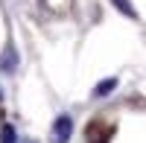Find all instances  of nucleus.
Masks as SVG:
<instances>
[{
  "label": "nucleus",
  "instance_id": "1",
  "mask_svg": "<svg viewBox=\"0 0 146 143\" xmlns=\"http://www.w3.org/2000/svg\"><path fill=\"white\" fill-rule=\"evenodd\" d=\"M70 134H73V120H70L67 114H62L53 123V143H67Z\"/></svg>",
  "mask_w": 146,
  "mask_h": 143
},
{
  "label": "nucleus",
  "instance_id": "2",
  "mask_svg": "<svg viewBox=\"0 0 146 143\" xmlns=\"http://www.w3.org/2000/svg\"><path fill=\"white\" fill-rule=\"evenodd\" d=\"M111 3L120 9V12H123V15H129V18H137L135 15V9H131V3H129V0H111Z\"/></svg>",
  "mask_w": 146,
  "mask_h": 143
},
{
  "label": "nucleus",
  "instance_id": "3",
  "mask_svg": "<svg viewBox=\"0 0 146 143\" xmlns=\"http://www.w3.org/2000/svg\"><path fill=\"white\" fill-rule=\"evenodd\" d=\"M117 88V79H108V82H102V85H96V97H105L108 91H114Z\"/></svg>",
  "mask_w": 146,
  "mask_h": 143
},
{
  "label": "nucleus",
  "instance_id": "4",
  "mask_svg": "<svg viewBox=\"0 0 146 143\" xmlns=\"http://www.w3.org/2000/svg\"><path fill=\"white\" fill-rule=\"evenodd\" d=\"M0 143H18V140H15V128H12V126H3V132H0Z\"/></svg>",
  "mask_w": 146,
  "mask_h": 143
},
{
  "label": "nucleus",
  "instance_id": "5",
  "mask_svg": "<svg viewBox=\"0 0 146 143\" xmlns=\"http://www.w3.org/2000/svg\"><path fill=\"white\" fill-rule=\"evenodd\" d=\"M21 143H35V140H21Z\"/></svg>",
  "mask_w": 146,
  "mask_h": 143
},
{
  "label": "nucleus",
  "instance_id": "6",
  "mask_svg": "<svg viewBox=\"0 0 146 143\" xmlns=\"http://www.w3.org/2000/svg\"><path fill=\"white\" fill-rule=\"evenodd\" d=\"M0 99H3V91H0Z\"/></svg>",
  "mask_w": 146,
  "mask_h": 143
}]
</instances>
